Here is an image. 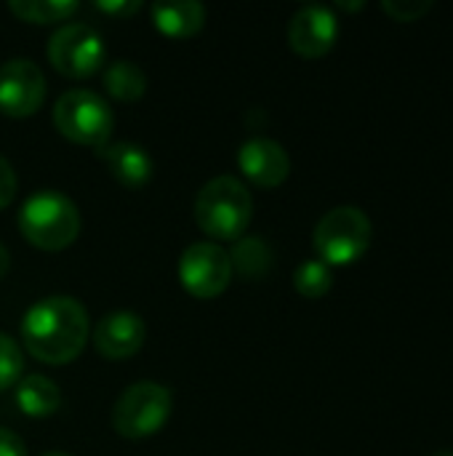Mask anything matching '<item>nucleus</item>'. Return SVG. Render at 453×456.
<instances>
[{
	"label": "nucleus",
	"mask_w": 453,
	"mask_h": 456,
	"mask_svg": "<svg viewBox=\"0 0 453 456\" xmlns=\"http://www.w3.org/2000/svg\"><path fill=\"white\" fill-rule=\"evenodd\" d=\"M152 24L168 37H190L203 29L206 8L195 0H163L152 5Z\"/></svg>",
	"instance_id": "4468645a"
},
{
	"label": "nucleus",
	"mask_w": 453,
	"mask_h": 456,
	"mask_svg": "<svg viewBox=\"0 0 453 456\" xmlns=\"http://www.w3.org/2000/svg\"><path fill=\"white\" fill-rule=\"evenodd\" d=\"M254 216V198L235 176H216L195 198V222L214 240H238Z\"/></svg>",
	"instance_id": "f03ea898"
},
{
	"label": "nucleus",
	"mask_w": 453,
	"mask_h": 456,
	"mask_svg": "<svg viewBox=\"0 0 453 456\" xmlns=\"http://www.w3.org/2000/svg\"><path fill=\"white\" fill-rule=\"evenodd\" d=\"M334 286V275L331 267L320 259H307L296 267L294 273V289L307 297V299H320L331 291Z\"/></svg>",
	"instance_id": "6ab92c4d"
},
{
	"label": "nucleus",
	"mask_w": 453,
	"mask_h": 456,
	"mask_svg": "<svg viewBox=\"0 0 453 456\" xmlns=\"http://www.w3.org/2000/svg\"><path fill=\"white\" fill-rule=\"evenodd\" d=\"M43 456H72V454H67V452H48V454H43Z\"/></svg>",
	"instance_id": "a878e982"
},
{
	"label": "nucleus",
	"mask_w": 453,
	"mask_h": 456,
	"mask_svg": "<svg viewBox=\"0 0 453 456\" xmlns=\"http://www.w3.org/2000/svg\"><path fill=\"white\" fill-rule=\"evenodd\" d=\"M96 155L123 187H144L155 174L152 155L136 142H107L96 150Z\"/></svg>",
	"instance_id": "ddd939ff"
},
{
	"label": "nucleus",
	"mask_w": 453,
	"mask_h": 456,
	"mask_svg": "<svg viewBox=\"0 0 453 456\" xmlns=\"http://www.w3.org/2000/svg\"><path fill=\"white\" fill-rule=\"evenodd\" d=\"M8 267H11V256H8V248H5V246L0 243V281L5 278Z\"/></svg>",
	"instance_id": "393cba45"
},
{
	"label": "nucleus",
	"mask_w": 453,
	"mask_h": 456,
	"mask_svg": "<svg viewBox=\"0 0 453 456\" xmlns=\"http://www.w3.org/2000/svg\"><path fill=\"white\" fill-rule=\"evenodd\" d=\"M104 88L117 102H136L147 91V75L139 64L117 59L104 69Z\"/></svg>",
	"instance_id": "f3484780"
},
{
	"label": "nucleus",
	"mask_w": 453,
	"mask_h": 456,
	"mask_svg": "<svg viewBox=\"0 0 453 456\" xmlns=\"http://www.w3.org/2000/svg\"><path fill=\"white\" fill-rule=\"evenodd\" d=\"M99 5V11H104V13H109V16H131V13H136L139 8H142V3L139 0H125V3H117V0H99L96 3Z\"/></svg>",
	"instance_id": "b1692460"
},
{
	"label": "nucleus",
	"mask_w": 453,
	"mask_h": 456,
	"mask_svg": "<svg viewBox=\"0 0 453 456\" xmlns=\"http://www.w3.org/2000/svg\"><path fill=\"white\" fill-rule=\"evenodd\" d=\"M433 456H453V452H438V454H433Z\"/></svg>",
	"instance_id": "bb28decb"
},
{
	"label": "nucleus",
	"mask_w": 453,
	"mask_h": 456,
	"mask_svg": "<svg viewBox=\"0 0 453 456\" xmlns=\"http://www.w3.org/2000/svg\"><path fill=\"white\" fill-rule=\"evenodd\" d=\"M53 126L69 142L99 150L109 142L115 115L99 94L88 88H69L53 107Z\"/></svg>",
	"instance_id": "39448f33"
},
{
	"label": "nucleus",
	"mask_w": 453,
	"mask_h": 456,
	"mask_svg": "<svg viewBox=\"0 0 453 456\" xmlns=\"http://www.w3.org/2000/svg\"><path fill=\"white\" fill-rule=\"evenodd\" d=\"M16 198V171L13 166L0 155V208L11 206Z\"/></svg>",
	"instance_id": "4be33fe9"
},
{
	"label": "nucleus",
	"mask_w": 453,
	"mask_h": 456,
	"mask_svg": "<svg viewBox=\"0 0 453 456\" xmlns=\"http://www.w3.org/2000/svg\"><path fill=\"white\" fill-rule=\"evenodd\" d=\"M45 75L32 59H8L0 64V112L29 118L43 107Z\"/></svg>",
	"instance_id": "1a4fd4ad"
},
{
	"label": "nucleus",
	"mask_w": 453,
	"mask_h": 456,
	"mask_svg": "<svg viewBox=\"0 0 453 456\" xmlns=\"http://www.w3.org/2000/svg\"><path fill=\"white\" fill-rule=\"evenodd\" d=\"M238 168L256 187L272 190V187H278V184H283L288 179L291 158H288L283 144H278L272 139H264V136H256V139H248V142L240 144Z\"/></svg>",
	"instance_id": "9b49d317"
},
{
	"label": "nucleus",
	"mask_w": 453,
	"mask_h": 456,
	"mask_svg": "<svg viewBox=\"0 0 453 456\" xmlns=\"http://www.w3.org/2000/svg\"><path fill=\"white\" fill-rule=\"evenodd\" d=\"M339 37V19L328 5H304L288 21V43L304 59H318L334 48Z\"/></svg>",
	"instance_id": "9d476101"
},
{
	"label": "nucleus",
	"mask_w": 453,
	"mask_h": 456,
	"mask_svg": "<svg viewBox=\"0 0 453 456\" xmlns=\"http://www.w3.org/2000/svg\"><path fill=\"white\" fill-rule=\"evenodd\" d=\"M174 411V395L163 385L136 382L112 406V428L117 436L139 441L160 433Z\"/></svg>",
	"instance_id": "423d86ee"
},
{
	"label": "nucleus",
	"mask_w": 453,
	"mask_h": 456,
	"mask_svg": "<svg viewBox=\"0 0 453 456\" xmlns=\"http://www.w3.org/2000/svg\"><path fill=\"white\" fill-rule=\"evenodd\" d=\"M227 254H230L232 273H238L243 281H262V278H267V273L272 270V262H275L272 246L264 238H259V235L238 238L232 251H227Z\"/></svg>",
	"instance_id": "2eb2a0df"
},
{
	"label": "nucleus",
	"mask_w": 453,
	"mask_h": 456,
	"mask_svg": "<svg viewBox=\"0 0 453 456\" xmlns=\"http://www.w3.org/2000/svg\"><path fill=\"white\" fill-rule=\"evenodd\" d=\"M21 371H24L21 347L11 337L0 334V390H8V387L19 385Z\"/></svg>",
	"instance_id": "aec40b11"
},
{
	"label": "nucleus",
	"mask_w": 453,
	"mask_h": 456,
	"mask_svg": "<svg viewBox=\"0 0 453 456\" xmlns=\"http://www.w3.org/2000/svg\"><path fill=\"white\" fill-rule=\"evenodd\" d=\"M19 230L35 248L61 251L80 232V211L59 190H37L19 208Z\"/></svg>",
	"instance_id": "7ed1b4c3"
},
{
	"label": "nucleus",
	"mask_w": 453,
	"mask_h": 456,
	"mask_svg": "<svg viewBox=\"0 0 453 456\" xmlns=\"http://www.w3.org/2000/svg\"><path fill=\"white\" fill-rule=\"evenodd\" d=\"M374 238L371 219L358 206H336L320 216L312 232V246L328 267H344L358 262Z\"/></svg>",
	"instance_id": "20e7f679"
},
{
	"label": "nucleus",
	"mask_w": 453,
	"mask_h": 456,
	"mask_svg": "<svg viewBox=\"0 0 453 456\" xmlns=\"http://www.w3.org/2000/svg\"><path fill=\"white\" fill-rule=\"evenodd\" d=\"M80 5L75 0H11V11L29 24L67 21Z\"/></svg>",
	"instance_id": "a211bd4d"
},
{
	"label": "nucleus",
	"mask_w": 453,
	"mask_h": 456,
	"mask_svg": "<svg viewBox=\"0 0 453 456\" xmlns=\"http://www.w3.org/2000/svg\"><path fill=\"white\" fill-rule=\"evenodd\" d=\"M104 40L101 35L83 21H69L59 27L48 40V61L56 72L67 77H88L104 64Z\"/></svg>",
	"instance_id": "0eeeda50"
},
{
	"label": "nucleus",
	"mask_w": 453,
	"mask_h": 456,
	"mask_svg": "<svg viewBox=\"0 0 453 456\" xmlns=\"http://www.w3.org/2000/svg\"><path fill=\"white\" fill-rule=\"evenodd\" d=\"M433 0H384L382 8L395 19V21H403V24H411V21H419L425 19L430 11H433Z\"/></svg>",
	"instance_id": "412c9836"
},
{
	"label": "nucleus",
	"mask_w": 453,
	"mask_h": 456,
	"mask_svg": "<svg viewBox=\"0 0 453 456\" xmlns=\"http://www.w3.org/2000/svg\"><path fill=\"white\" fill-rule=\"evenodd\" d=\"M179 281L195 299H214L224 294L232 281L230 254L211 240L187 246L179 256Z\"/></svg>",
	"instance_id": "6e6552de"
},
{
	"label": "nucleus",
	"mask_w": 453,
	"mask_h": 456,
	"mask_svg": "<svg viewBox=\"0 0 453 456\" xmlns=\"http://www.w3.org/2000/svg\"><path fill=\"white\" fill-rule=\"evenodd\" d=\"M16 406L21 409V414L32 419L51 417L61 406V390L40 374L21 377L16 385Z\"/></svg>",
	"instance_id": "dca6fc26"
},
{
	"label": "nucleus",
	"mask_w": 453,
	"mask_h": 456,
	"mask_svg": "<svg viewBox=\"0 0 453 456\" xmlns=\"http://www.w3.org/2000/svg\"><path fill=\"white\" fill-rule=\"evenodd\" d=\"M0 456H27L24 441L5 428H0Z\"/></svg>",
	"instance_id": "5701e85b"
},
{
	"label": "nucleus",
	"mask_w": 453,
	"mask_h": 456,
	"mask_svg": "<svg viewBox=\"0 0 453 456\" xmlns=\"http://www.w3.org/2000/svg\"><path fill=\"white\" fill-rule=\"evenodd\" d=\"M147 339L144 321L131 310H117L104 315L93 329V347L107 361H125L142 350Z\"/></svg>",
	"instance_id": "f8f14e48"
},
{
	"label": "nucleus",
	"mask_w": 453,
	"mask_h": 456,
	"mask_svg": "<svg viewBox=\"0 0 453 456\" xmlns=\"http://www.w3.org/2000/svg\"><path fill=\"white\" fill-rule=\"evenodd\" d=\"M21 342L40 363H72L88 342V313L75 297H45L24 313Z\"/></svg>",
	"instance_id": "f257e3e1"
}]
</instances>
